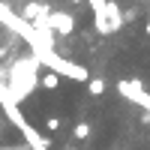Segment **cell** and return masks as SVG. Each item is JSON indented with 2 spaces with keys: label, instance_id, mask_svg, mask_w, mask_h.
Returning <instances> with one entry per match:
<instances>
[{
  "label": "cell",
  "instance_id": "obj_1",
  "mask_svg": "<svg viewBox=\"0 0 150 150\" xmlns=\"http://www.w3.org/2000/svg\"><path fill=\"white\" fill-rule=\"evenodd\" d=\"M48 24H51V30H54V33H60V36L75 33V18L69 15V12H60V9L48 12Z\"/></svg>",
  "mask_w": 150,
  "mask_h": 150
},
{
  "label": "cell",
  "instance_id": "obj_2",
  "mask_svg": "<svg viewBox=\"0 0 150 150\" xmlns=\"http://www.w3.org/2000/svg\"><path fill=\"white\" fill-rule=\"evenodd\" d=\"M105 21H108L111 33H117V30L123 27V12H120V6L114 3V0H108V3H105Z\"/></svg>",
  "mask_w": 150,
  "mask_h": 150
},
{
  "label": "cell",
  "instance_id": "obj_3",
  "mask_svg": "<svg viewBox=\"0 0 150 150\" xmlns=\"http://www.w3.org/2000/svg\"><path fill=\"white\" fill-rule=\"evenodd\" d=\"M39 84L45 87V90H57V87H60V75H57L54 69H45V72L39 75Z\"/></svg>",
  "mask_w": 150,
  "mask_h": 150
},
{
  "label": "cell",
  "instance_id": "obj_4",
  "mask_svg": "<svg viewBox=\"0 0 150 150\" xmlns=\"http://www.w3.org/2000/svg\"><path fill=\"white\" fill-rule=\"evenodd\" d=\"M87 90H90V96H102L105 93V81L102 78H90L87 81Z\"/></svg>",
  "mask_w": 150,
  "mask_h": 150
},
{
  "label": "cell",
  "instance_id": "obj_5",
  "mask_svg": "<svg viewBox=\"0 0 150 150\" xmlns=\"http://www.w3.org/2000/svg\"><path fill=\"white\" fill-rule=\"evenodd\" d=\"M72 135H75V138H78V141H84V138H90V123H75V129H72Z\"/></svg>",
  "mask_w": 150,
  "mask_h": 150
},
{
  "label": "cell",
  "instance_id": "obj_6",
  "mask_svg": "<svg viewBox=\"0 0 150 150\" xmlns=\"http://www.w3.org/2000/svg\"><path fill=\"white\" fill-rule=\"evenodd\" d=\"M60 126H63V120H60V117H48V120H45V132H48V135L60 132Z\"/></svg>",
  "mask_w": 150,
  "mask_h": 150
},
{
  "label": "cell",
  "instance_id": "obj_7",
  "mask_svg": "<svg viewBox=\"0 0 150 150\" xmlns=\"http://www.w3.org/2000/svg\"><path fill=\"white\" fill-rule=\"evenodd\" d=\"M144 33L150 36V15H147V24H144Z\"/></svg>",
  "mask_w": 150,
  "mask_h": 150
},
{
  "label": "cell",
  "instance_id": "obj_8",
  "mask_svg": "<svg viewBox=\"0 0 150 150\" xmlns=\"http://www.w3.org/2000/svg\"><path fill=\"white\" fill-rule=\"evenodd\" d=\"M72 3H84V0H72Z\"/></svg>",
  "mask_w": 150,
  "mask_h": 150
},
{
  "label": "cell",
  "instance_id": "obj_9",
  "mask_svg": "<svg viewBox=\"0 0 150 150\" xmlns=\"http://www.w3.org/2000/svg\"><path fill=\"white\" fill-rule=\"evenodd\" d=\"M66 150H78V147H66Z\"/></svg>",
  "mask_w": 150,
  "mask_h": 150
},
{
  "label": "cell",
  "instance_id": "obj_10",
  "mask_svg": "<svg viewBox=\"0 0 150 150\" xmlns=\"http://www.w3.org/2000/svg\"><path fill=\"white\" fill-rule=\"evenodd\" d=\"M105 3H108V0H105Z\"/></svg>",
  "mask_w": 150,
  "mask_h": 150
}]
</instances>
